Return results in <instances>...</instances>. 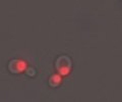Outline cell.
<instances>
[{
    "label": "cell",
    "mask_w": 122,
    "mask_h": 102,
    "mask_svg": "<svg viewBox=\"0 0 122 102\" xmlns=\"http://www.w3.org/2000/svg\"><path fill=\"white\" fill-rule=\"evenodd\" d=\"M25 63L24 61H21V60H18V59L12 60V61H10L9 64H8L9 70L13 74L20 73V71H22L25 70Z\"/></svg>",
    "instance_id": "cell-1"
}]
</instances>
